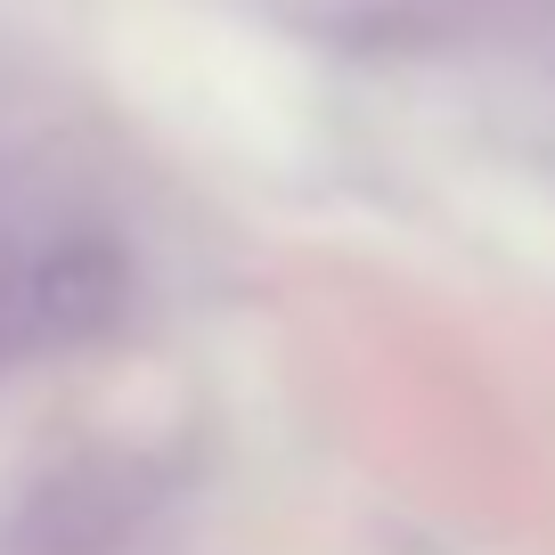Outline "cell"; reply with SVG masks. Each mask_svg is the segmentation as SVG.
I'll return each instance as SVG.
<instances>
[{
  "instance_id": "1",
  "label": "cell",
  "mask_w": 555,
  "mask_h": 555,
  "mask_svg": "<svg viewBox=\"0 0 555 555\" xmlns=\"http://www.w3.org/2000/svg\"><path fill=\"white\" fill-rule=\"evenodd\" d=\"M131 311V254L66 189L0 172V367L57 360Z\"/></svg>"
}]
</instances>
